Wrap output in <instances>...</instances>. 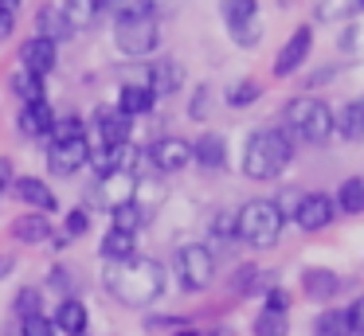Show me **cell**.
<instances>
[{
  "mask_svg": "<svg viewBox=\"0 0 364 336\" xmlns=\"http://www.w3.org/2000/svg\"><path fill=\"white\" fill-rule=\"evenodd\" d=\"M12 192H16V200H20V203H28V211H43V215L59 211L55 192H51V188L43 184L40 176H20L16 184H12Z\"/></svg>",
  "mask_w": 364,
  "mask_h": 336,
  "instance_id": "4fadbf2b",
  "label": "cell"
},
{
  "mask_svg": "<svg viewBox=\"0 0 364 336\" xmlns=\"http://www.w3.org/2000/svg\"><path fill=\"white\" fill-rule=\"evenodd\" d=\"M314 336H353L348 328V309H325L314 320Z\"/></svg>",
  "mask_w": 364,
  "mask_h": 336,
  "instance_id": "83f0119b",
  "label": "cell"
},
{
  "mask_svg": "<svg viewBox=\"0 0 364 336\" xmlns=\"http://www.w3.org/2000/svg\"><path fill=\"white\" fill-rule=\"evenodd\" d=\"M12 28H16V12H4V8H0V39H9Z\"/></svg>",
  "mask_w": 364,
  "mask_h": 336,
  "instance_id": "bcb514c9",
  "label": "cell"
},
{
  "mask_svg": "<svg viewBox=\"0 0 364 336\" xmlns=\"http://www.w3.org/2000/svg\"><path fill=\"white\" fill-rule=\"evenodd\" d=\"M102 8H110L118 20H141V16H153L157 0H102Z\"/></svg>",
  "mask_w": 364,
  "mask_h": 336,
  "instance_id": "f546056e",
  "label": "cell"
},
{
  "mask_svg": "<svg viewBox=\"0 0 364 336\" xmlns=\"http://www.w3.org/2000/svg\"><path fill=\"white\" fill-rule=\"evenodd\" d=\"M267 309L286 313V309H290V293H286L282 286H270V289H267Z\"/></svg>",
  "mask_w": 364,
  "mask_h": 336,
  "instance_id": "b9f144b4",
  "label": "cell"
},
{
  "mask_svg": "<svg viewBox=\"0 0 364 336\" xmlns=\"http://www.w3.org/2000/svg\"><path fill=\"white\" fill-rule=\"evenodd\" d=\"M55 63H59V43L48 39V36H32L24 47H20V67L32 70V75H40V78L51 75Z\"/></svg>",
  "mask_w": 364,
  "mask_h": 336,
  "instance_id": "8fae6325",
  "label": "cell"
},
{
  "mask_svg": "<svg viewBox=\"0 0 364 336\" xmlns=\"http://www.w3.org/2000/svg\"><path fill=\"white\" fill-rule=\"evenodd\" d=\"M208 336H235V328H223V325H220V328H212Z\"/></svg>",
  "mask_w": 364,
  "mask_h": 336,
  "instance_id": "f907efd6",
  "label": "cell"
},
{
  "mask_svg": "<svg viewBox=\"0 0 364 336\" xmlns=\"http://www.w3.org/2000/svg\"><path fill=\"white\" fill-rule=\"evenodd\" d=\"M40 36H48V39H63L67 36V23H63V12H59V4H48L40 12Z\"/></svg>",
  "mask_w": 364,
  "mask_h": 336,
  "instance_id": "d6a6232c",
  "label": "cell"
},
{
  "mask_svg": "<svg viewBox=\"0 0 364 336\" xmlns=\"http://www.w3.org/2000/svg\"><path fill=\"white\" fill-rule=\"evenodd\" d=\"M114 43H118L122 55L129 59H145L161 47V23L153 16H141V20H118L114 23Z\"/></svg>",
  "mask_w": 364,
  "mask_h": 336,
  "instance_id": "8992f818",
  "label": "cell"
},
{
  "mask_svg": "<svg viewBox=\"0 0 364 336\" xmlns=\"http://www.w3.org/2000/svg\"><path fill=\"white\" fill-rule=\"evenodd\" d=\"M24 336H55V325L43 313H36V317H24Z\"/></svg>",
  "mask_w": 364,
  "mask_h": 336,
  "instance_id": "ab89813d",
  "label": "cell"
},
{
  "mask_svg": "<svg viewBox=\"0 0 364 336\" xmlns=\"http://www.w3.org/2000/svg\"><path fill=\"white\" fill-rule=\"evenodd\" d=\"M282 227H286V219H282V211H278L274 200H251L235 211V239L247 242L251 250L278 246Z\"/></svg>",
  "mask_w": 364,
  "mask_h": 336,
  "instance_id": "277c9868",
  "label": "cell"
},
{
  "mask_svg": "<svg viewBox=\"0 0 364 336\" xmlns=\"http://www.w3.org/2000/svg\"><path fill=\"white\" fill-rule=\"evenodd\" d=\"M87 231H90V215H87V207L67 211V223H63V234H67V239H79V234H87Z\"/></svg>",
  "mask_w": 364,
  "mask_h": 336,
  "instance_id": "d590c367",
  "label": "cell"
},
{
  "mask_svg": "<svg viewBox=\"0 0 364 336\" xmlns=\"http://www.w3.org/2000/svg\"><path fill=\"white\" fill-rule=\"evenodd\" d=\"M348 328H353V336H364V297L348 305Z\"/></svg>",
  "mask_w": 364,
  "mask_h": 336,
  "instance_id": "7bdbcfd3",
  "label": "cell"
},
{
  "mask_svg": "<svg viewBox=\"0 0 364 336\" xmlns=\"http://www.w3.org/2000/svg\"><path fill=\"white\" fill-rule=\"evenodd\" d=\"M294 161V137L282 125H267L247 137L243 148V172L251 180H278Z\"/></svg>",
  "mask_w": 364,
  "mask_h": 336,
  "instance_id": "7a4b0ae2",
  "label": "cell"
},
{
  "mask_svg": "<svg viewBox=\"0 0 364 336\" xmlns=\"http://www.w3.org/2000/svg\"><path fill=\"white\" fill-rule=\"evenodd\" d=\"M212 239L215 242H231V239H235V215L220 211V215L212 219Z\"/></svg>",
  "mask_w": 364,
  "mask_h": 336,
  "instance_id": "74e56055",
  "label": "cell"
},
{
  "mask_svg": "<svg viewBox=\"0 0 364 336\" xmlns=\"http://www.w3.org/2000/svg\"><path fill=\"white\" fill-rule=\"evenodd\" d=\"M145 328H149V332H168V328L181 332V328H188V320H181V317H149V320H145Z\"/></svg>",
  "mask_w": 364,
  "mask_h": 336,
  "instance_id": "60d3db41",
  "label": "cell"
},
{
  "mask_svg": "<svg viewBox=\"0 0 364 336\" xmlns=\"http://www.w3.org/2000/svg\"><path fill=\"white\" fill-rule=\"evenodd\" d=\"M48 281H51V286H55V289H59V293H63V297H75V293H71V273H67V270H59V266H55Z\"/></svg>",
  "mask_w": 364,
  "mask_h": 336,
  "instance_id": "ee69618b",
  "label": "cell"
},
{
  "mask_svg": "<svg viewBox=\"0 0 364 336\" xmlns=\"http://www.w3.org/2000/svg\"><path fill=\"white\" fill-rule=\"evenodd\" d=\"M12 239L24 242V246H36V242H48L51 239V219L43 211H24V215L12 219Z\"/></svg>",
  "mask_w": 364,
  "mask_h": 336,
  "instance_id": "e0dca14e",
  "label": "cell"
},
{
  "mask_svg": "<svg viewBox=\"0 0 364 336\" xmlns=\"http://www.w3.org/2000/svg\"><path fill=\"white\" fill-rule=\"evenodd\" d=\"M12 184H16V180H12V161H9V156H0V188L9 192Z\"/></svg>",
  "mask_w": 364,
  "mask_h": 336,
  "instance_id": "f6af8a7d",
  "label": "cell"
},
{
  "mask_svg": "<svg viewBox=\"0 0 364 336\" xmlns=\"http://www.w3.org/2000/svg\"><path fill=\"white\" fill-rule=\"evenodd\" d=\"M95 133H98V148L129 145V133H134V117L122 114L118 106H98V114H95Z\"/></svg>",
  "mask_w": 364,
  "mask_h": 336,
  "instance_id": "9c48e42d",
  "label": "cell"
},
{
  "mask_svg": "<svg viewBox=\"0 0 364 336\" xmlns=\"http://www.w3.org/2000/svg\"><path fill=\"white\" fill-rule=\"evenodd\" d=\"M259 98H262V86L255 82V78H239V82L228 90V106H235V109L251 106V102H259Z\"/></svg>",
  "mask_w": 364,
  "mask_h": 336,
  "instance_id": "4dcf8cb0",
  "label": "cell"
},
{
  "mask_svg": "<svg viewBox=\"0 0 364 336\" xmlns=\"http://www.w3.org/2000/svg\"><path fill=\"white\" fill-rule=\"evenodd\" d=\"M153 90V98H168V94H176L184 86V67H181V59H157L149 67V82H145Z\"/></svg>",
  "mask_w": 364,
  "mask_h": 336,
  "instance_id": "5bb4252c",
  "label": "cell"
},
{
  "mask_svg": "<svg viewBox=\"0 0 364 336\" xmlns=\"http://www.w3.org/2000/svg\"><path fill=\"white\" fill-rule=\"evenodd\" d=\"M231 39H235L239 47H255L262 39V28H259V20L255 23H243V28H231Z\"/></svg>",
  "mask_w": 364,
  "mask_h": 336,
  "instance_id": "f35d334b",
  "label": "cell"
},
{
  "mask_svg": "<svg viewBox=\"0 0 364 336\" xmlns=\"http://www.w3.org/2000/svg\"><path fill=\"white\" fill-rule=\"evenodd\" d=\"M153 90L145 82H126L122 86V94H118V109L122 114H129V117H137V114H149L153 109Z\"/></svg>",
  "mask_w": 364,
  "mask_h": 336,
  "instance_id": "603a6c76",
  "label": "cell"
},
{
  "mask_svg": "<svg viewBox=\"0 0 364 336\" xmlns=\"http://www.w3.org/2000/svg\"><path fill=\"white\" fill-rule=\"evenodd\" d=\"M274 286V278H270L262 266H239L235 273H231V293L235 297H255L259 289H270Z\"/></svg>",
  "mask_w": 364,
  "mask_h": 336,
  "instance_id": "7402d4cb",
  "label": "cell"
},
{
  "mask_svg": "<svg viewBox=\"0 0 364 336\" xmlns=\"http://www.w3.org/2000/svg\"><path fill=\"white\" fill-rule=\"evenodd\" d=\"M0 8H4V12H16V8H20V0H0Z\"/></svg>",
  "mask_w": 364,
  "mask_h": 336,
  "instance_id": "816d5d0a",
  "label": "cell"
},
{
  "mask_svg": "<svg viewBox=\"0 0 364 336\" xmlns=\"http://www.w3.org/2000/svg\"><path fill=\"white\" fill-rule=\"evenodd\" d=\"M79 336H87V332H79Z\"/></svg>",
  "mask_w": 364,
  "mask_h": 336,
  "instance_id": "9f6ffc18",
  "label": "cell"
},
{
  "mask_svg": "<svg viewBox=\"0 0 364 336\" xmlns=\"http://www.w3.org/2000/svg\"><path fill=\"white\" fill-rule=\"evenodd\" d=\"M145 156L153 161L157 172H181V168H188V161H192V145L184 137H161Z\"/></svg>",
  "mask_w": 364,
  "mask_h": 336,
  "instance_id": "7c38bea8",
  "label": "cell"
},
{
  "mask_svg": "<svg viewBox=\"0 0 364 336\" xmlns=\"http://www.w3.org/2000/svg\"><path fill=\"white\" fill-rule=\"evenodd\" d=\"M12 94H16V98L20 102H24V106H28V102H43V78L40 75H32V70H24V67H20L16 70V75H12Z\"/></svg>",
  "mask_w": 364,
  "mask_h": 336,
  "instance_id": "4316f807",
  "label": "cell"
},
{
  "mask_svg": "<svg viewBox=\"0 0 364 336\" xmlns=\"http://www.w3.org/2000/svg\"><path fill=\"white\" fill-rule=\"evenodd\" d=\"M98 250H102L106 262H122V258H134V254H137V234L110 227V231L102 234V246H98Z\"/></svg>",
  "mask_w": 364,
  "mask_h": 336,
  "instance_id": "cb8c5ba5",
  "label": "cell"
},
{
  "mask_svg": "<svg viewBox=\"0 0 364 336\" xmlns=\"http://www.w3.org/2000/svg\"><path fill=\"white\" fill-rule=\"evenodd\" d=\"M309 51H314V23H301V28H294V36L282 43V51H278L274 75H278V78L294 75V70H298L301 63L309 59Z\"/></svg>",
  "mask_w": 364,
  "mask_h": 336,
  "instance_id": "30bf717a",
  "label": "cell"
},
{
  "mask_svg": "<svg viewBox=\"0 0 364 336\" xmlns=\"http://www.w3.org/2000/svg\"><path fill=\"white\" fill-rule=\"evenodd\" d=\"M173 278L184 293H204L215 281V254L204 242H184L173 254Z\"/></svg>",
  "mask_w": 364,
  "mask_h": 336,
  "instance_id": "5b68a950",
  "label": "cell"
},
{
  "mask_svg": "<svg viewBox=\"0 0 364 336\" xmlns=\"http://www.w3.org/2000/svg\"><path fill=\"white\" fill-rule=\"evenodd\" d=\"M208 102H212V86H196L192 90V102H188V117L192 121H208Z\"/></svg>",
  "mask_w": 364,
  "mask_h": 336,
  "instance_id": "e575fe53",
  "label": "cell"
},
{
  "mask_svg": "<svg viewBox=\"0 0 364 336\" xmlns=\"http://www.w3.org/2000/svg\"><path fill=\"white\" fill-rule=\"evenodd\" d=\"M55 332H67V336H79V332H87V325H90V313H87V305L79 301V297H59V309H55Z\"/></svg>",
  "mask_w": 364,
  "mask_h": 336,
  "instance_id": "d6986e66",
  "label": "cell"
},
{
  "mask_svg": "<svg viewBox=\"0 0 364 336\" xmlns=\"http://www.w3.org/2000/svg\"><path fill=\"white\" fill-rule=\"evenodd\" d=\"M102 286L126 309H149L153 301L165 297L168 286V270L149 254H134L122 262H106L102 266Z\"/></svg>",
  "mask_w": 364,
  "mask_h": 336,
  "instance_id": "6da1fadb",
  "label": "cell"
},
{
  "mask_svg": "<svg viewBox=\"0 0 364 336\" xmlns=\"http://www.w3.org/2000/svg\"><path fill=\"white\" fill-rule=\"evenodd\" d=\"M192 161L204 172H223L228 168V141L220 133H204V137L192 141Z\"/></svg>",
  "mask_w": 364,
  "mask_h": 336,
  "instance_id": "9a60e30c",
  "label": "cell"
},
{
  "mask_svg": "<svg viewBox=\"0 0 364 336\" xmlns=\"http://www.w3.org/2000/svg\"><path fill=\"white\" fill-rule=\"evenodd\" d=\"M333 75H337V67H325V70H317V75L309 78V90H314V86H321V82H329Z\"/></svg>",
  "mask_w": 364,
  "mask_h": 336,
  "instance_id": "7dc6e473",
  "label": "cell"
},
{
  "mask_svg": "<svg viewBox=\"0 0 364 336\" xmlns=\"http://www.w3.org/2000/svg\"><path fill=\"white\" fill-rule=\"evenodd\" d=\"M173 336H200V332H192V328H181V332H173Z\"/></svg>",
  "mask_w": 364,
  "mask_h": 336,
  "instance_id": "f5cc1de1",
  "label": "cell"
},
{
  "mask_svg": "<svg viewBox=\"0 0 364 336\" xmlns=\"http://www.w3.org/2000/svg\"><path fill=\"white\" fill-rule=\"evenodd\" d=\"M255 336H286V313H274V309H262L251 325Z\"/></svg>",
  "mask_w": 364,
  "mask_h": 336,
  "instance_id": "1f68e13d",
  "label": "cell"
},
{
  "mask_svg": "<svg viewBox=\"0 0 364 336\" xmlns=\"http://www.w3.org/2000/svg\"><path fill=\"white\" fill-rule=\"evenodd\" d=\"M0 195H4V188H0Z\"/></svg>",
  "mask_w": 364,
  "mask_h": 336,
  "instance_id": "11a10c76",
  "label": "cell"
},
{
  "mask_svg": "<svg viewBox=\"0 0 364 336\" xmlns=\"http://www.w3.org/2000/svg\"><path fill=\"white\" fill-rule=\"evenodd\" d=\"M333 133L341 141H364V102H345V106L333 114Z\"/></svg>",
  "mask_w": 364,
  "mask_h": 336,
  "instance_id": "ffe728a7",
  "label": "cell"
},
{
  "mask_svg": "<svg viewBox=\"0 0 364 336\" xmlns=\"http://www.w3.org/2000/svg\"><path fill=\"white\" fill-rule=\"evenodd\" d=\"M90 141L87 137H71V141H51L48 148V172L51 176H75L82 164H90Z\"/></svg>",
  "mask_w": 364,
  "mask_h": 336,
  "instance_id": "52a82bcc",
  "label": "cell"
},
{
  "mask_svg": "<svg viewBox=\"0 0 364 336\" xmlns=\"http://www.w3.org/2000/svg\"><path fill=\"white\" fill-rule=\"evenodd\" d=\"M12 270H16V262H12V258H9V254H0V281L9 278V273H12Z\"/></svg>",
  "mask_w": 364,
  "mask_h": 336,
  "instance_id": "681fc988",
  "label": "cell"
},
{
  "mask_svg": "<svg viewBox=\"0 0 364 336\" xmlns=\"http://www.w3.org/2000/svg\"><path fill=\"white\" fill-rule=\"evenodd\" d=\"M282 129L306 145H325L333 137V109L314 94H298L282 109Z\"/></svg>",
  "mask_w": 364,
  "mask_h": 336,
  "instance_id": "3957f363",
  "label": "cell"
},
{
  "mask_svg": "<svg viewBox=\"0 0 364 336\" xmlns=\"http://www.w3.org/2000/svg\"><path fill=\"white\" fill-rule=\"evenodd\" d=\"M333 219H337V203H333V195H325V192H306V195H298V207H294V223H298L306 234L325 231V227H329Z\"/></svg>",
  "mask_w": 364,
  "mask_h": 336,
  "instance_id": "ba28073f",
  "label": "cell"
},
{
  "mask_svg": "<svg viewBox=\"0 0 364 336\" xmlns=\"http://www.w3.org/2000/svg\"><path fill=\"white\" fill-rule=\"evenodd\" d=\"M59 12H63L67 31H87V28H95L98 12H102V0H63Z\"/></svg>",
  "mask_w": 364,
  "mask_h": 336,
  "instance_id": "44dd1931",
  "label": "cell"
},
{
  "mask_svg": "<svg viewBox=\"0 0 364 336\" xmlns=\"http://www.w3.org/2000/svg\"><path fill=\"white\" fill-rule=\"evenodd\" d=\"M16 313L20 317H36L40 313V289H32V286H24L16 293Z\"/></svg>",
  "mask_w": 364,
  "mask_h": 336,
  "instance_id": "8d00e7d4",
  "label": "cell"
},
{
  "mask_svg": "<svg viewBox=\"0 0 364 336\" xmlns=\"http://www.w3.org/2000/svg\"><path fill=\"white\" fill-rule=\"evenodd\" d=\"M337 211H345V215H360L364 211V180L360 176H348L345 184L337 188Z\"/></svg>",
  "mask_w": 364,
  "mask_h": 336,
  "instance_id": "484cf974",
  "label": "cell"
},
{
  "mask_svg": "<svg viewBox=\"0 0 364 336\" xmlns=\"http://www.w3.org/2000/svg\"><path fill=\"white\" fill-rule=\"evenodd\" d=\"M110 215H114V227H118V231H129V234H134L137 227H141L145 219H149V211H145L137 200H129V203H118V207H114Z\"/></svg>",
  "mask_w": 364,
  "mask_h": 336,
  "instance_id": "f1b7e54d",
  "label": "cell"
},
{
  "mask_svg": "<svg viewBox=\"0 0 364 336\" xmlns=\"http://www.w3.org/2000/svg\"><path fill=\"white\" fill-rule=\"evenodd\" d=\"M353 8H360V12H364V0H353Z\"/></svg>",
  "mask_w": 364,
  "mask_h": 336,
  "instance_id": "db71d44e",
  "label": "cell"
},
{
  "mask_svg": "<svg viewBox=\"0 0 364 336\" xmlns=\"http://www.w3.org/2000/svg\"><path fill=\"white\" fill-rule=\"evenodd\" d=\"M220 16L228 23V31L243 28V23H255L259 20V0H220Z\"/></svg>",
  "mask_w": 364,
  "mask_h": 336,
  "instance_id": "d4e9b609",
  "label": "cell"
},
{
  "mask_svg": "<svg viewBox=\"0 0 364 336\" xmlns=\"http://www.w3.org/2000/svg\"><path fill=\"white\" fill-rule=\"evenodd\" d=\"M353 39H356V28H353V23H348V28H345V31H341V36H337V43L345 47V51H348V47H353Z\"/></svg>",
  "mask_w": 364,
  "mask_h": 336,
  "instance_id": "c3c4849f",
  "label": "cell"
},
{
  "mask_svg": "<svg viewBox=\"0 0 364 336\" xmlns=\"http://www.w3.org/2000/svg\"><path fill=\"white\" fill-rule=\"evenodd\" d=\"M301 289H306L309 301L325 305V301H333V297L341 293V278L333 270H325V266H314V270L301 273Z\"/></svg>",
  "mask_w": 364,
  "mask_h": 336,
  "instance_id": "ac0fdd59",
  "label": "cell"
},
{
  "mask_svg": "<svg viewBox=\"0 0 364 336\" xmlns=\"http://www.w3.org/2000/svg\"><path fill=\"white\" fill-rule=\"evenodd\" d=\"M51 125H55V109L48 106V98L43 102H28L24 109H20L16 117V129L24 133V137H51Z\"/></svg>",
  "mask_w": 364,
  "mask_h": 336,
  "instance_id": "2e32d148",
  "label": "cell"
},
{
  "mask_svg": "<svg viewBox=\"0 0 364 336\" xmlns=\"http://www.w3.org/2000/svg\"><path fill=\"white\" fill-rule=\"evenodd\" d=\"M71 137H87V133H82V117H75V114L55 117V125H51V141H71Z\"/></svg>",
  "mask_w": 364,
  "mask_h": 336,
  "instance_id": "836d02e7",
  "label": "cell"
}]
</instances>
